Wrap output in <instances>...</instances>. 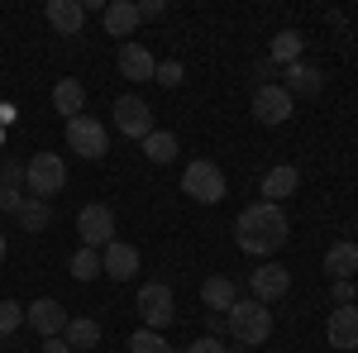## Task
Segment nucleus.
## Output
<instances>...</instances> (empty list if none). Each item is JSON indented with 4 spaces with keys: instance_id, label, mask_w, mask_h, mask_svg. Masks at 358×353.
Masks as SVG:
<instances>
[{
    "instance_id": "2f4dec72",
    "label": "nucleus",
    "mask_w": 358,
    "mask_h": 353,
    "mask_svg": "<svg viewBox=\"0 0 358 353\" xmlns=\"http://www.w3.org/2000/svg\"><path fill=\"white\" fill-rule=\"evenodd\" d=\"M330 296H334V305H354V301H358V287H354V282H334Z\"/></svg>"
},
{
    "instance_id": "dca6fc26",
    "label": "nucleus",
    "mask_w": 358,
    "mask_h": 353,
    "mask_svg": "<svg viewBox=\"0 0 358 353\" xmlns=\"http://www.w3.org/2000/svg\"><path fill=\"white\" fill-rule=\"evenodd\" d=\"M153 72H158V62L153 53L143 48V43H120V77H129V82H153Z\"/></svg>"
},
{
    "instance_id": "72a5a7b5",
    "label": "nucleus",
    "mask_w": 358,
    "mask_h": 353,
    "mask_svg": "<svg viewBox=\"0 0 358 353\" xmlns=\"http://www.w3.org/2000/svg\"><path fill=\"white\" fill-rule=\"evenodd\" d=\"M43 353H72V349H67V339L57 334V339H43Z\"/></svg>"
},
{
    "instance_id": "b1692460",
    "label": "nucleus",
    "mask_w": 358,
    "mask_h": 353,
    "mask_svg": "<svg viewBox=\"0 0 358 353\" xmlns=\"http://www.w3.org/2000/svg\"><path fill=\"white\" fill-rule=\"evenodd\" d=\"M138 143H143V158L158 163V167H167L172 158H177V134H167V129H153V134L138 138Z\"/></svg>"
},
{
    "instance_id": "4be33fe9",
    "label": "nucleus",
    "mask_w": 358,
    "mask_h": 353,
    "mask_svg": "<svg viewBox=\"0 0 358 353\" xmlns=\"http://www.w3.org/2000/svg\"><path fill=\"white\" fill-rule=\"evenodd\" d=\"M306 53V38L296 34V29H282L273 43H268V62H277V67H292V62H301Z\"/></svg>"
},
{
    "instance_id": "4468645a",
    "label": "nucleus",
    "mask_w": 358,
    "mask_h": 353,
    "mask_svg": "<svg viewBox=\"0 0 358 353\" xmlns=\"http://www.w3.org/2000/svg\"><path fill=\"white\" fill-rule=\"evenodd\" d=\"M20 206H24V163L5 158L0 163V215H20Z\"/></svg>"
},
{
    "instance_id": "9b49d317",
    "label": "nucleus",
    "mask_w": 358,
    "mask_h": 353,
    "mask_svg": "<svg viewBox=\"0 0 358 353\" xmlns=\"http://www.w3.org/2000/svg\"><path fill=\"white\" fill-rule=\"evenodd\" d=\"M101 272H106L110 282H134V272H138V248L124 244V239H110V244L101 248Z\"/></svg>"
},
{
    "instance_id": "f8f14e48",
    "label": "nucleus",
    "mask_w": 358,
    "mask_h": 353,
    "mask_svg": "<svg viewBox=\"0 0 358 353\" xmlns=\"http://www.w3.org/2000/svg\"><path fill=\"white\" fill-rule=\"evenodd\" d=\"M248 287H253V301L273 305V301H282L287 291H292V272H287V268H277V263H268V268H253Z\"/></svg>"
},
{
    "instance_id": "7ed1b4c3",
    "label": "nucleus",
    "mask_w": 358,
    "mask_h": 353,
    "mask_svg": "<svg viewBox=\"0 0 358 353\" xmlns=\"http://www.w3.org/2000/svg\"><path fill=\"white\" fill-rule=\"evenodd\" d=\"M62 187H67V163H62L57 153H34L24 163V191L29 196L48 201V196H57Z\"/></svg>"
},
{
    "instance_id": "bb28decb",
    "label": "nucleus",
    "mask_w": 358,
    "mask_h": 353,
    "mask_svg": "<svg viewBox=\"0 0 358 353\" xmlns=\"http://www.w3.org/2000/svg\"><path fill=\"white\" fill-rule=\"evenodd\" d=\"M72 277H77V282H96V277H101V253H96V248H77V253H72Z\"/></svg>"
},
{
    "instance_id": "a878e982",
    "label": "nucleus",
    "mask_w": 358,
    "mask_h": 353,
    "mask_svg": "<svg viewBox=\"0 0 358 353\" xmlns=\"http://www.w3.org/2000/svg\"><path fill=\"white\" fill-rule=\"evenodd\" d=\"M62 339H67V349H96V344H101V325L86 320V315H77V320H67Z\"/></svg>"
},
{
    "instance_id": "6e6552de",
    "label": "nucleus",
    "mask_w": 358,
    "mask_h": 353,
    "mask_svg": "<svg viewBox=\"0 0 358 353\" xmlns=\"http://www.w3.org/2000/svg\"><path fill=\"white\" fill-rule=\"evenodd\" d=\"M67 320H72V315H67V310H62V301H53V296L24 305V325H34L38 339H57V334L67 329Z\"/></svg>"
},
{
    "instance_id": "f257e3e1",
    "label": "nucleus",
    "mask_w": 358,
    "mask_h": 353,
    "mask_svg": "<svg viewBox=\"0 0 358 353\" xmlns=\"http://www.w3.org/2000/svg\"><path fill=\"white\" fill-rule=\"evenodd\" d=\"M234 244L244 248V253H253V258H273L277 248L287 244V215H282V206L258 201V206L239 210V219H234Z\"/></svg>"
},
{
    "instance_id": "20e7f679",
    "label": "nucleus",
    "mask_w": 358,
    "mask_h": 353,
    "mask_svg": "<svg viewBox=\"0 0 358 353\" xmlns=\"http://www.w3.org/2000/svg\"><path fill=\"white\" fill-rule=\"evenodd\" d=\"M67 148L77 153V158H106L110 153V129L96 120V115H77V120H67Z\"/></svg>"
},
{
    "instance_id": "ddd939ff",
    "label": "nucleus",
    "mask_w": 358,
    "mask_h": 353,
    "mask_svg": "<svg viewBox=\"0 0 358 353\" xmlns=\"http://www.w3.org/2000/svg\"><path fill=\"white\" fill-rule=\"evenodd\" d=\"M43 20H48L53 34H62V38H82L86 10H82V0H48V5H43Z\"/></svg>"
},
{
    "instance_id": "f03ea898",
    "label": "nucleus",
    "mask_w": 358,
    "mask_h": 353,
    "mask_svg": "<svg viewBox=\"0 0 358 353\" xmlns=\"http://www.w3.org/2000/svg\"><path fill=\"white\" fill-rule=\"evenodd\" d=\"M224 325L234 334V344H244V349H258V344H268L273 339V310L263 305V301H234L229 310H224Z\"/></svg>"
},
{
    "instance_id": "473e14b6",
    "label": "nucleus",
    "mask_w": 358,
    "mask_h": 353,
    "mask_svg": "<svg viewBox=\"0 0 358 353\" xmlns=\"http://www.w3.org/2000/svg\"><path fill=\"white\" fill-rule=\"evenodd\" d=\"M163 10H167L163 0H143V5H138V20H158Z\"/></svg>"
},
{
    "instance_id": "39448f33",
    "label": "nucleus",
    "mask_w": 358,
    "mask_h": 353,
    "mask_svg": "<svg viewBox=\"0 0 358 353\" xmlns=\"http://www.w3.org/2000/svg\"><path fill=\"white\" fill-rule=\"evenodd\" d=\"M182 191L192 196V201H201V206H220L224 201V172L210 158H196L187 172H182Z\"/></svg>"
},
{
    "instance_id": "f704fd0d",
    "label": "nucleus",
    "mask_w": 358,
    "mask_h": 353,
    "mask_svg": "<svg viewBox=\"0 0 358 353\" xmlns=\"http://www.w3.org/2000/svg\"><path fill=\"white\" fill-rule=\"evenodd\" d=\"M5 253H10V239H5V229H0V263H5Z\"/></svg>"
},
{
    "instance_id": "9d476101",
    "label": "nucleus",
    "mask_w": 358,
    "mask_h": 353,
    "mask_svg": "<svg viewBox=\"0 0 358 353\" xmlns=\"http://www.w3.org/2000/svg\"><path fill=\"white\" fill-rule=\"evenodd\" d=\"M115 129L129 134V138L153 134V110H148V101H138V96H120V101H115Z\"/></svg>"
},
{
    "instance_id": "f3484780",
    "label": "nucleus",
    "mask_w": 358,
    "mask_h": 353,
    "mask_svg": "<svg viewBox=\"0 0 358 353\" xmlns=\"http://www.w3.org/2000/svg\"><path fill=\"white\" fill-rule=\"evenodd\" d=\"M101 20H106V34H110V38H124V43H129V38H134V29L143 24L134 0H110Z\"/></svg>"
},
{
    "instance_id": "2eb2a0df",
    "label": "nucleus",
    "mask_w": 358,
    "mask_h": 353,
    "mask_svg": "<svg viewBox=\"0 0 358 353\" xmlns=\"http://www.w3.org/2000/svg\"><path fill=\"white\" fill-rule=\"evenodd\" d=\"M325 339L334 349H358V305H334L330 310V325H325Z\"/></svg>"
},
{
    "instance_id": "7c9ffc66",
    "label": "nucleus",
    "mask_w": 358,
    "mask_h": 353,
    "mask_svg": "<svg viewBox=\"0 0 358 353\" xmlns=\"http://www.w3.org/2000/svg\"><path fill=\"white\" fill-rule=\"evenodd\" d=\"M187 353H229V349L220 344V334H201L196 344H187Z\"/></svg>"
},
{
    "instance_id": "6ab92c4d",
    "label": "nucleus",
    "mask_w": 358,
    "mask_h": 353,
    "mask_svg": "<svg viewBox=\"0 0 358 353\" xmlns=\"http://www.w3.org/2000/svg\"><path fill=\"white\" fill-rule=\"evenodd\" d=\"M201 301L210 305V315H224V310L239 301V287H234L229 277H206V282H201Z\"/></svg>"
},
{
    "instance_id": "5701e85b",
    "label": "nucleus",
    "mask_w": 358,
    "mask_h": 353,
    "mask_svg": "<svg viewBox=\"0 0 358 353\" xmlns=\"http://www.w3.org/2000/svg\"><path fill=\"white\" fill-rule=\"evenodd\" d=\"M282 91H287L292 101H296V96H315V91H320V72H315V67H306V62H292Z\"/></svg>"
},
{
    "instance_id": "393cba45",
    "label": "nucleus",
    "mask_w": 358,
    "mask_h": 353,
    "mask_svg": "<svg viewBox=\"0 0 358 353\" xmlns=\"http://www.w3.org/2000/svg\"><path fill=\"white\" fill-rule=\"evenodd\" d=\"M20 229H29V234H43L48 224H53V210H48V201H38V196H24V206H20Z\"/></svg>"
},
{
    "instance_id": "1a4fd4ad",
    "label": "nucleus",
    "mask_w": 358,
    "mask_h": 353,
    "mask_svg": "<svg viewBox=\"0 0 358 353\" xmlns=\"http://www.w3.org/2000/svg\"><path fill=\"white\" fill-rule=\"evenodd\" d=\"M292 106H296V101L273 82L253 91V120H258V124H287V120H292Z\"/></svg>"
},
{
    "instance_id": "c9c22d12",
    "label": "nucleus",
    "mask_w": 358,
    "mask_h": 353,
    "mask_svg": "<svg viewBox=\"0 0 358 353\" xmlns=\"http://www.w3.org/2000/svg\"><path fill=\"white\" fill-rule=\"evenodd\" d=\"M0 138H5V134H0Z\"/></svg>"
},
{
    "instance_id": "0eeeda50",
    "label": "nucleus",
    "mask_w": 358,
    "mask_h": 353,
    "mask_svg": "<svg viewBox=\"0 0 358 353\" xmlns=\"http://www.w3.org/2000/svg\"><path fill=\"white\" fill-rule=\"evenodd\" d=\"M77 234H82V248H96V253H101V248L115 239V210H110V206H101V201H96V206H82V215H77Z\"/></svg>"
},
{
    "instance_id": "c85d7f7f",
    "label": "nucleus",
    "mask_w": 358,
    "mask_h": 353,
    "mask_svg": "<svg viewBox=\"0 0 358 353\" xmlns=\"http://www.w3.org/2000/svg\"><path fill=\"white\" fill-rule=\"evenodd\" d=\"M20 325H24V305H20V301H0V339L15 334Z\"/></svg>"
},
{
    "instance_id": "423d86ee",
    "label": "nucleus",
    "mask_w": 358,
    "mask_h": 353,
    "mask_svg": "<svg viewBox=\"0 0 358 353\" xmlns=\"http://www.w3.org/2000/svg\"><path fill=\"white\" fill-rule=\"evenodd\" d=\"M134 305H138V315H143V329H158L163 334L177 320V305H172V287L167 282H143Z\"/></svg>"
},
{
    "instance_id": "aec40b11",
    "label": "nucleus",
    "mask_w": 358,
    "mask_h": 353,
    "mask_svg": "<svg viewBox=\"0 0 358 353\" xmlns=\"http://www.w3.org/2000/svg\"><path fill=\"white\" fill-rule=\"evenodd\" d=\"M325 272H330L334 282H354V272H358V244L339 239V244L325 253Z\"/></svg>"
},
{
    "instance_id": "e433bc0d",
    "label": "nucleus",
    "mask_w": 358,
    "mask_h": 353,
    "mask_svg": "<svg viewBox=\"0 0 358 353\" xmlns=\"http://www.w3.org/2000/svg\"><path fill=\"white\" fill-rule=\"evenodd\" d=\"M239 353H244V349H239Z\"/></svg>"
},
{
    "instance_id": "cd10ccee",
    "label": "nucleus",
    "mask_w": 358,
    "mask_h": 353,
    "mask_svg": "<svg viewBox=\"0 0 358 353\" xmlns=\"http://www.w3.org/2000/svg\"><path fill=\"white\" fill-rule=\"evenodd\" d=\"M129 353H172V344H167L158 329H134L129 334Z\"/></svg>"
},
{
    "instance_id": "412c9836",
    "label": "nucleus",
    "mask_w": 358,
    "mask_h": 353,
    "mask_svg": "<svg viewBox=\"0 0 358 353\" xmlns=\"http://www.w3.org/2000/svg\"><path fill=\"white\" fill-rule=\"evenodd\" d=\"M53 106H57V115L77 120V115L86 110V86L77 82V77H62V82L53 86Z\"/></svg>"
},
{
    "instance_id": "c756f323",
    "label": "nucleus",
    "mask_w": 358,
    "mask_h": 353,
    "mask_svg": "<svg viewBox=\"0 0 358 353\" xmlns=\"http://www.w3.org/2000/svg\"><path fill=\"white\" fill-rule=\"evenodd\" d=\"M153 82H158V86H167V91H172V86H182V62H172V57H167V62H158Z\"/></svg>"
},
{
    "instance_id": "a211bd4d",
    "label": "nucleus",
    "mask_w": 358,
    "mask_h": 353,
    "mask_svg": "<svg viewBox=\"0 0 358 353\" xmlns=\"http://www.w3.org/2000/svg\"><path fill=\"white\" fill-rule=\"evenodd\" d=\"M296 187H301V172H296L292 163L268 167V172H263V201H273V206H277V201H287Z\"/></svg>"
}]
</instances>
